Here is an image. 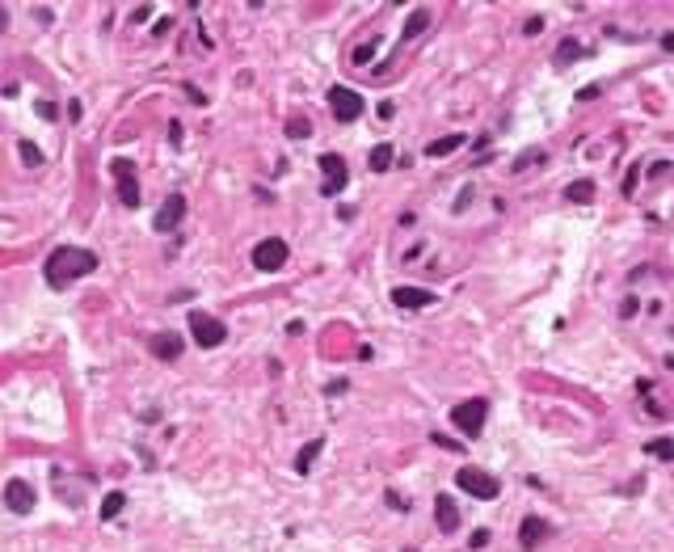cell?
Segmentation results:
<instances>
[{
    "instance_id": "1",
    "label": "cell",
    "mask_w": 674,
    "mask_h": 552,
    "mask_svg": "<svg viewBox=\"0 0 674 552\" xmlns=\"http://www.w3.org/2000/svg\"><path fill=\"white\" fill-rule=\"evenodd\" d=\"M97 270V253L89 249H76V245H59L51 257H46V282L51 287H68L76 278H89Z\"/></svg>"
},
{
    "instance_id": "2",
    "label": "cell",
    "mask_w": 674,
    "mask_h": 552,
    "mask_svg": "<svg viewBox=\"0 0 674 552\" xmlns=\"http://www.w3.org/2000/svg\"><path fill=\"white\" fill-rule=\"evenodd\" d=\"M485 417H489V401H485V397L459 401V405L451 409V421H455V426H459L464 434H472V439H476V434L485 430Z\"/></svg>"
},
{
    "instance_id": "3",
    "label": "cell",
    "mask_w": 674,
    "mask_h": 552,
    "mask_svg": "<svg viewBox=\"0 0 674 552\" xmlns=\"http://www.w3.org/2000/svg\"><path fill=\"white\" fill-rule=\"evenodd\" d=\"M455 485H459L464 494L481 498V502H494L497 494H501L497 476H489V472H481V468H459V472H455Z\"/></svg>"
},
{
    "instance_id": "4",
    "label": "cell",
    "mask_w": 674,
    "mask_h": 552,
    "mask_svg": "<svg viewBox=\"0 0 674 552\" xmlns=\"http://www.w3.org/2000/svg\"><path fill=\"white\" fill-rule=\"evenodd\" d=\"M287 240L282 236H266V240H257V249H253V266L257 270H266V275H274V270H282L287 266Z\"/></svg>"
},
{
    "instance_id": "5",
    "label": "cell",
    "mask_w": 674,
    "mask_h": 552,
    "mask_svg": "<svg viewBox=\"0 0 674 552\" xmlns=\"http://www.w3.org/2000/svg\"><path fill=\"white\" fill-rule=\"evenodd\" d=\"M190 333H194V342H198L203 350L224 346V337H228L224 321H215V317H207V312H190Z\"/></svg>"
},
{
    "instance_id": "6",
    "label": "cell",
    "mask_w": 674,
    "mask_h": 552,
    "mask_svg": "<svg viewBox=\"0 0 674 552\" xmlns=\"http://www.w3.org/2000/svg\"><path fill=\"white\" fill-rule=\"evenodd\" d=\"M329 110H333L337 123H354L362 114V97L354 89H346V85H333L329 89Z\"/></svg>"
},
{
    "instance_id": "7",
    "label": "cell",
    "mask_w": 674,
    "mask_h": 552,
    "mask_svg": "<svg viewBox=\"0 0 674 552\" xmlns=\"http://www.w3.org/2000/svg\"><path fill=\"white\" fill-rule=\"evenodd\" d=\"M320 173H325V198H337L346 182H350V169H346V160L337 156V152H325L320 156Z\"/></svg>"
},
{
    "instance_id": "8",
    "label": "cell",
    "mask_w": 674,
    "mask_h": 552,
    "mask_svg": "<svg viewBox=\"0 0 674 552\" xmlns=\"http://www.w3.org/2000/svg\"><path fill=\"white\" fill-rule=\"evenodd\" d=\"M114 178H118V198L127 207H139V178H135V160H114Z\"/></svg>"
},
{
    "instance_id": "9",
    "label": "cell",
    "mask_w": 674,
    "mask_h": 552,
    "mask_svg": "<svg viewBox=\"0 0 674 552\" xmlns=\"http://www.w3.org/2000/svg\"><path fill=\"white\" fill-rule=\"evenodd\" d=\"M181 220H185V198H181V194H169V198L160 203V211H156L152 228H156V232H173Z\"/></svg>"
},
{
    "instance_id": "10",
    "label": "cell",
    "mask_w": 674,
    "mask_h": 552,
    "mask_svg": "<svg viewBox=\"0 0 674 552\" xmlns=\"http://www.w3.org/2000/svg\"><path fill=\"white\" fill-rule=\"evenodd\" d=\"M4 506L13 510V514H30V510H34V489L13 476V481L4 485Z\"/></svg>"
},
{
    "instance_id": "11",
    "label": "cell",
    "mask_w": 674,
    "mask_h": 552,
    "mask_svg": "<svg viewBox=\"0 0 674 552\" xmlns=\"http://www.w3.org/2000/svg\"><path fill=\"white\" fill-rule=\"evenodd\" d=\"M392 304L397 308H426V304H434V295L426 291V287H392Z\"/></svg>"
},
{
    "instance_id": "12",
    "label": "cell",
    "mask_w": 674,
    "mask_h": 552,
    "mask_svg": "<svg viewBox=\"0 0 674 552\" xmlns=\"http://www.w3.org/2000/svg\"><path fill=\"white\" fill-rule=\"evenodd\" d=\"M434 523H439V531H455L459 527V506L451 502L447 494L434 498Z\"/></svg>"
},
{
    "instance_id": "13",
    "label": "cell",
    "mask_w": 674,
    "mask_h": 552,
    "mask_svg": "<svg viewBox=\"0 0 674 552\" xmlns=\"http://www.w3.org/2000/svg\"><path fill=\"white\" fill-rule=\"evenodd\" d=\"M152 350H156V359L173 363L181 350H185V342H181V333H156V337H152Z\"/></svg>"
},
{
    "instance_id": "14",
    "label": "cell",
    "mask_w": 674,
    "mask_h": 552,
    "mask_svg": "<svg viewBox=\"0 0 674 552\" xmlns=\"http://www.w3.org/2000/svg\"><path fill=\"white\" fill-rule=\"evenodd\" d=\"M543 536H548V523H543V518H523V527H519V540H523V548H527V552L536 548Z\"/></svg>"
},
{
    "instance_id": "15",
    "label": "cell",
    "mask_w": 674,
    "mask_h": 552,
    "mask_svg": "<svg viewBox=\"0 0 674 552\" xmlns=\"http://www.w3.org/2000/svg\"><path fill=\"white\" fill-rule=\"evenodd\" d=\"M320 451H325V439H312V443H304V447H300V456H295V472H300V476H308Z\"/></svg>"
},
{
    "instance_id": "16",
    "label": "cell",
    "mask_w": 674,
    "mask_h": 552,
    "mask_svg": "<svg viewBox=\"0 0 674 552\" xmlns=\"http://www.w3.org/2000/svg\"><path fill=\"white\" fill-rule=\"evenodd\" d=\"M455 148H464V136H443V139H430V143H426V156H451Z\"/></svg>"
},
{
    "instance_id": "17",
    "label": "cell",
    "mask_w": 674,
    "mask_h": 552,
    "mask_svg": "<svg viewBox=\"0 0 674 552\" xmlns=\"http://www.w3.org/2000/svg\"><path fill=\"white\" fill-rule=\"evenodd\" d=\"M17 156H21L26 169H39V165H43V148H39L34 139H21V143H17Z\"/></svg>"
},
{
    "instance_id": "18",
    "label": "cell",
    "mask_w": 674,
    "mask_h": 552,
    "mask_svg": "<svg viewBox=\"0 0 674 552\" xmlns=\"http://www.w3.org/2000/svg\"><path fill=\"white\" fill-rule=\"evenodd\" d=\"M392 160H397V152H392V143H375V148H371V169H375V173H384V169H392Z\"/></svg>"
},
{
    "instance_id": "19",
    "label": "cell",
    "mask_w": 674,
    "mask_h": 552,
    "mask_svg": "<svg viewBox=\"0 0 674 552\" xmlns=\"http://www.w3.org/2000/svg\"><path fill=\"white\" fill-rule=\"evenodd\" d=\"M426 26H430V13H426V9H413V13H409V21H404V39H417Z\"/></svg>"
},
{
    "instance_id": "20",
    "label": "cell",
    "mask_w": 674,
    "mask_h": 552,
    "mask_svg": "<svg viewBox=\"0 0 674 552\" xmlns=\"http://www.w3.org/2000/svg\"><path fill=\"white\" fill-rule=\"evenodd\" d=\"M127 506V498L114 489V494H106V502H101V518H118V510Z\"/></svg>"
},
{
    "instance_id": "21",
    "label": "cell",
    "mask_w": 674,
    "mask_h": 552,
    "mask_svg": "<svg viewBox=\"0 0 674 552\" xmlns=\"http://www.w3.org/2000/svg\"><path fill=\"white\" fill-rule=\"evenodd\" d=\"M645 451L658 460H674V439H653V443H645Z\"/></svg>"
},
{
    "instance_id": "22",
    "label": "cell",
    "mask_w": 674,
    "mask_h": 552,
    "mask_svg": "<svg viewBox=\"0 0 674 552\" xmlns=\"http://www.w3.org/2000/svg\"><path fill=\"white\" fill-rule=\"evenodd\" d=\"M565 198H573V203H590L594 198V182H573L565 190Z\"/></svg>"
},
{
    "instance_id": "23",
    "label": "cell",
    "mask_w": 674,
    "mask_h": 552,
    "mask_svg": "<svg viewBox=\"0 0 674 552\" xmlns=\"http://www.w3.org/2000/svg\"><path fill=\"white\" fill-rule=\"evenodd\" d=\"M582 55V43H573V39H565V43L556 46V63H569V59H578Z\"/></svg>"
},
{
    "instance_id": "24",
    "label": "cell",
    "mask_w": 674,
    "mask_h": 552,
    "mask_svg": "<svg viewBox=\"0 0 674 552\" xmlns=\"http://www.w3.org/2000/svg\"><path fill=\"white\" fill-rule=\"evenodd\" d=\"M287 136H295V139H308V136H312V127H308V118H295V123H287Z\"/></svg>"
},
{
    "instance_id": "25",
    "label": "cell",
    "mask_w": 674,
    "mask_h": 552,
    "mask_svg": "<svg viewBox=\"0 0 674 552\" xmlns=\"http://www.w3.org/2000/svg\"><path fill=\"white\" fill-rule=\"evenodd\" d=\"M375 46H379V43H362V46H354V63H367V59L375 55Z\"/></svg>"
},
{
    "instance_id": "26",
    "label": "cell",
    "mask_w": 674,
    "mask_h": 552,
    "mask_svg": "<svg viewBox=\"0 0 674 552\" xmlns=\"http://www.w3.org/2000/svg\"><path fill=\"white\" fill-rule=\"evenodd\" d=\"M152 17V4H135L131 9V21H148Z\"/></svg>"
},
{
    "instance_id": "27",
    "label": "cell",
    "mask_w": 674,
    "mask_h": 552,
    "mask_svg": "<svg viewBox=\"0 0 674 552\" xmlns=\"http://www.w3.org/2000/svg\"><path fill=\"white\" fill-rule=\"evenodd\" d=\"M34 114H39V118H55V106H51V101H39Z\"/></svg>"
},
{
    "instance_id": "28",
    "label": "cell",
    "mask_w": 674,
    "mask_h": 552,
    "mask_svg": "<svg viewBox=\"0 0 674 552\" xmlns=\"http://www.w3.org/2000/svg\"><path fill=\"white\" fill-rule=\"evenodd\" d=\"M169 30H173V21H156V26H152V34H156V39H165Z\"/></svg>"
},
{
    "instance_id": "29",
    "label": "cell",
    "mask_w": 674,
    "mask_h": 552,
    "mask_svg": "<svg viewBox=\"0 0 674 552\" xmlns=\"http://www.w3.org/2000/svg\"><path fill=\"white\" fill-rule=\"evenodd\" d=\"M4 17H9V9H4V4H0V34H4Z\"/></svg>"
},
{
    "instance_id": "30",
    "label": "cell",
    "mask_w": 674,
    "mask_h": 552,
    "mask_svg": "<svg viewBox=\"0 0 674 552\" xmlns=\"http://www.w3.org/2000/svg\"><path fill=\"white\" fill-rule=\"evenodd\" d=\"M662 46H666V51H674V34H666V39H662Z\"/></svg>"
},
{
    "instance_id": "31",
    "label": "cell",
    "mask_w": 674,
    "mask_h": 552,
    "mask_svg": "<svg viewBox=\"0 0 674 552\" xmlns=\"http://www.w3.org/2000/svg\"><path fill=\"white\" fill-rule=\"evenodd\" d=\"M404 552H417V548H404Z\"/></svg>"
}]
</instances>
